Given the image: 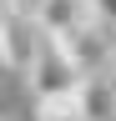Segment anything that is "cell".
I'll use <instances>...</instances> for the list:
<instances>
[{
    "label": "cell",
    "mask_w": 116,
    "mask_h": 121,
    "mask_svg": "<svg viewBox=\"0 0 116 121\" xmlns=\"http://www.w3.org/2000/svg\"><path fill=\"white\" fill-rule=\"evenodd\" d=\"M20 76H25V86H30L35 101L40 96H61V91H76V81H81V71L71 66V56L61 51V40H46V35H40L30 66H25Z\"/></svg>",
    "instance_id": "obj_1"
},
{
    "label": "cell",
    "mask_w": 116,
    "mask_h": 121,
    "mask_svg": "<svg viewBox=\"0 0 116 121\" xmlns=\"http://www.w3.org/2000/svg\"><path fill=\"white\" fill-rule=\"evenodd\" d=\"M61 51L71 56V66L81 76H101V71H111V30L96 25V20H86L81 30H71L61 40Z\"/></svg>",
    "instance_id": "obj_2"
},
{
    "label": "cell",
    "mask_w": 116,
    "mask_h": 121,
    "mask_svg": "<svg viewBox=\"0 0 116 121\" xmlns=\"http://www.w3.org/2000/svg\"><path fill=\"white\" fill-rule=\"evenodd\" d=\"M35 45H40V25L30 20V15L0 10V66L25 71V66H30V56H35Z\"/></svg>",
    "instance_id": "obj_3"
},
{
    "label": "cell",
    "mask_w": 116,
    "mask_h": 121,
    "mask_svg": "<svg viewBox=\"0 0 116 121\" xmlns=\"http://www.w3.org/2000/svg\"><path fill=\"white\" fill-rule=\"evenodd\" d=\"M76 106H81V121H116V76L111 71L81 76L76 81Z\"/></svg>",
    "instance_id": "obj_4"
},
{
    "label": "cell",
    "mask_w": 116,
    "mask_h": 121,
    "mask_svg": "<svg viewBox=\"0 0 116 121\" xmlns=\"http://www.w3.org/2000/svg\"><path fill=\"white\" fill-rule=\"evenodd\" d=\"M30 20L40 25V35H46V40H66L71 30H81L91 15H86L81 0H40V10L30 15Z\"/></svg>",
    "instance_id": "obj_5"
},
{
    "label": "cell",
    "mask_w": 116,
    "mask_h": 121,
    "mask_svg": "<svg viewBox=\"0 0 116 121\" xmlns=\"http://www.w3.org/2000/svg\"><path fill=\"white\" fill-rule=\"evenodd\" d=\"M35 121H81L76 91H61V96H40V101H35Z\"/></svg>",
    "instance_id": "obj_6"
},
{
    "label": "cell",
    "mask_w": 116,
    "mask_h": 121,
    "mask_svg": "<svg viewBox=\"0 0 116 121\" xmlns=\"http://www.w3.org/2000/svg\"><path fill=\"white\" fill-rule=\"evenodd\" d=\"M81 5H86V15H91L96 25L116 30V0H81Z\"/></svg>",
    "instance_id": "obj_7"
},
{
    "label": "cell",
    "mask_w": 116,
    "mask_h": 121,
    "mask_svg": "<svg viewBox=\"0 0 116 121\" xmlns=\"http://www.w3.org/2000/svg\"><path fill=\"white\" fill-rule=\"evenodd\" d=\"M111 71H116V30H111Z\"/></svg>",
    "instance_id": "obj_8"
},
{
    "label": "cell",
    "mask_w": 116,
    "mask_h": 121,
    "mask_svg": "<svg viewBox=\"0 0 116 121\" xmlns=\"http://www.w3.org/2000/svg\"><path fill=\"white\" fill-rule=\"evenodd\" d=\"M0 121H10V116H0Z\"/></svg>",
    "instance_id": "obj_9"
}]
</instances>
